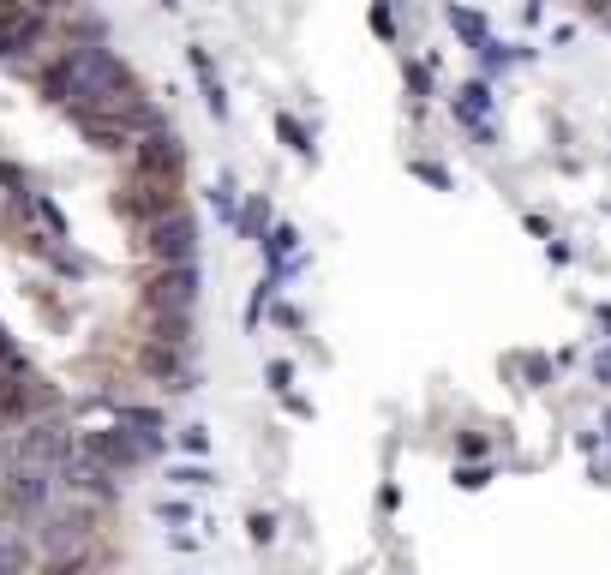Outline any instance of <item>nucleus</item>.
I'll list each match as a JSON object with an SVG mask.
<instances>
[{
    "mask_svg": "<svg viewBox=\"0 0 611 575\" xmlns=\"http://www.w3.org/2000/svg\"><path fill=\"white\" fill-rule=\"evenodd\" d=\"M246 528H252V546H270L276 540V516H252Z\"/></svg>",
    "mask_w": 611,
    "mask_h": 575,
    "instance_id": "4be33fe9",
    "label": "nucleus"
},
{
    "mask_svg": "<svg viewBox=\"0 0 611 575\" xmlns=\"http://www.w3.org/2000/svg\"><path fill=\"white\" fill-rule=\"evenodd\" d=\"M264 258H270V276H288V264L300 258V234L282 222V228H270L264 234Z\"/></svg>",
    "mask_w": 611,
    "mask_h": 575,
    "instance_id": "9d476101",
    "label": "nucleus"
},
{
    "mask_svg": "<svg viewBox=\"0 0 611 575\" xmlns=\"http://www.w3.org/2000/svg\"><path fill=\"white\" fill-rule=\"evenodd\" d=\"M486 108H492V90H486V84H462V96H456V114H462L474 132H486Z\"/></svg>",
    "mask_w": 611,
    "mask_h": 575,
    "instance_id": "f8f14e48",
    "label": "nucleus"
},
{
    "mask_svg": "<svg viewBox=\"0 0 611 575\" xmlns=\"http://www.w3.org/2000/svg\"><path fill=\"white\" fill-rule=\"evenodd\" d=\"M132 168H138V174H156V180H174V186H180V174H186V144H180V132H174V126H156V132H144V138L132 144Z\"/></svg>",
    "mask_w": 611,
    "mask_h": 575,
    "instance_id": "39448f33",
    "label": "nucleus"
},
{
    "mask_svg": "<svg viewBox=\"0 0 611 575\" xmlns=\"http://www.w3.org/2000/svg\"><path fill=\"white\" fill-rule=\"evenodd\" d=\"M72 126H78L96 150H126V156H132V144H138V132H132L120 114H72Z\"/></svg>",
    "mask_w": 611,
    "mask_h": 575,
    "instance_id": "6e6552de",
    "label": "nucleus"
},
{
    "mask_svg": "<svg viewBox=\"0 0 611 575\" xmlns=\"http://www.w3.org/2000/svg\"><path fill=\"white\" fill-rule=\"evenodd\" d=\"M486 480H492V474H486V468H462V474H456V486H468V492H480V486H486Z\"/></svg>",
    "mask_w": 611,
    "mask_h": 575,
    "instance_id": "5701e85b",
    "label": "nucleus"
},
{
    "mask_svg": "<svg viewBox=\"0 0 611 575\" xmlns=\"http://www.w3.org/2000/svg\"><path fill=\"white\" fill-rule=\"evenodd\" d=\"M0 575H24V534L0 522Z\"/></svg>",
    "mask_w": 611,
    "mask_h": 575,
    "instance_id": "4468645a",
    "label": "nucleus"
},
{
    "mask_svg": "<svg viewBox=\"0 0 611 575\" xmlns=\"http://www.w3.org/2000/svg\"><path fill=\"white\" fill-rule=\"evenodd\" d=\"M198 300V264H156L150 288H144V306L156 318H186Z\"/></svg>",
    "mask_w": 611,
    "mask_h": 575,
    "instance_id": "20e7f679",
    "label": "nucleus"
},
{
    "mask_svg": "<svg viewBox=\"0 0 611 575\" xmlns=\"http://www.w3.org/2000/svg\"><path fill=\"white\" fill-rule=\"evenodd\" d=\"M180 450H186V456H210V432H204V426H186V432H180Z\"/></svg>",
    "mask_w": 611,
    "mask_h": 575,
    "instance_id": "6ab92c4d",
    "label": "nucleus"
},
{
    "mask_svg": "<svg viewBox=\"0 0 611 575\" xmlns=\"http://www.w3.org/2000/svg\"><path fill=\"white\" fill-rule=\"evenodd\" d=\"M210 204H216V216H222V222H240V204H234V186H228V180L210 192Z\"/></svg>",
    "mask_w": 611,
    "mask_h": 575,
    "instance_id": "a211bd4d",
    "label": "nucleus"
},
{
    "mask_svg": "<svg viewBox=\"0 0 611 575\" xmlns=\"http://www.w3.org/2000/svg\"><path fill=\"white\" fill-rule=\"evenodd\" d=\"M192 72H198V84H204L210 114L222 120V114H228V96H222V78H216V66H210V54H204V48H192Z\"/></svg>",
    "mask_w": 611,
    "mask_h": 575,
    "instance_id": "9b49d317",
    "label": "nucleus"
},
{
    "mask_svg": "<svg viewBox=\"0 0 611 575\" xmlns=\"http://www.w3.org/2000/svg\"><path fill=\"white\" fill-rule=\"evenodd\" d=\"M276 132H282V144H288V150H300V156L312 150V132H306L294 114H276Z\"/></svg>",
    "mask_w": 611,
    "mask_h": 575,
    "instance_id": "2eb2a0df",
    "label": "nucleus"
},
{
    "mask_svg": "<svg viewBox=\"0 0 611 575\" xmlns=\"http://www.w3.org/2000/svg\"><path fill=\"white\" fill-rule=\"evenodd\" d=\"M156 522H192V510H186L180 498H162V504H156Z\"/></svg>",
    "mask_w": 611,
    "mask_h": 575,
    "instance_id": "412c9836",
    "label": "nucleus"
},
{
    "mask_svg": "<svg viewBox=\"0 0 611 575\" xmlns=\"http://www.w3.org/2000/svg\"><path fill=\"white\" fill-rule=\"evenodd\" d=\"M30 210H36V216H42V228H48V234H54V240H66V216H60V210H54V204H48V198H42V192H30Z\"/></svg>",
    "mask_w": 611,
    "mask_h": 575,
    "instance_id": "f3484780",
    "label": "nucleus"
},
{
    "mask_svg": "<svg viewBox=\"0 0 611 575\" xmlns=\"http://www.w3.org/2000/svg\"><path fill=\"white\" fill-rule=\"evenodd\" d=\"M594 372H600V378H611V354H600V360H594Z\"/></svg>",
    "mask_w": 611,
    "mask_h": 575,
    "instance_id": "b1692460",
    "label": "nucleus"
},
{
    "mask_svg": "<svg viewBox=\"0 0 611 575\" xmlns=\"http://www.w3.org/2000/svg\"><path fill=\"white\" fill-rule=\"evenodd\" d=\"M138 240H144V252H150L156 264H192V258H198V222H192L180 204H174L162 222H150Z\"/></svg>",
    "mask_w": 611,
    "mask_h": 575,
    "instance_id": "7ed1b4c3",
    "label": "nucleus"
},
{
    "mask_svg": "<svg viewBox=\"0 0 611 575\" xmlns=\"http://www.w3.org/2000/svg\"><path fill=\"white\" fill-rule=\"evenodd\" d=\"M108 420L132 426V432H162V414L156 408H132V402H108Z\"/></svg>",
    "mask_w": 611,
    "mask_h": 575,
    "instance_id": "ddd939ff",
    "label": "nucleus"
},
{
    "mask_svg": "<svg viewBox=\"0 0 611 575\" xmlns=\"http://www.w3.org/2000/svg\"><path fill=\"white\" fill-rule=\"evenodd\" d=\"M84 444H90V450H96V456H102V462H108V468L120 474V468H138V462H150V456L162 450V432H132V426H108V432H90Z\"/></svg>",
    "mask_w": 611,
    "mask_h": 575,
    "instance_id": "423d86ee",
    "label": "nucleus"
},
{
    "mask_svg": "<svg viewBox=\"0 0 611 575\" xmlns=\"http://www.w3.org/2000/svg\"><path fill=\"white\" fill-rule=\"evenodd\" d=\"M54 480H60L54 468L12 462V468H6V498H12L18 510H30V516H36V510H48V498H54Z\"/></svg>",
    "mask_w": 611,
    "mask_h": 575,
    "instance_id": "0eeeda50",
    "label": "nucleus"
},
{
    "mask_svg": "<svg viewBox=\"0 0 611 575\" xmlns=\"http://www.w3.org/2000/svg\"><path fill=\"white\" fill-rule=\"evenodd\" d=\"M288 384H294V366H288V360H270V390L288 396Z\"/></svg>",
    "mask_w": 611,
    "mask_h": 575,
    "instance_id": "aec40b11",
    "label": "nucleus"
},
{
    "mask_svg": "<svg viewBox=\"0 0 611 575\" xmlns=\"http://www.w3.org/2000/svg\"><path fill=\"white\" fill-rule=\"evenodd\" d=\"M168 480H174V486H192V492L216 486V474H210V468H198V462H180V468H168Z\"/></svg>",
    "mask_w": 611,
    "mask_h": 575,
    "instance_id": "dca6fc26",
    "label": "nucleus"
},
{
    "mask_svg": "<svg viewBox=\"0 0 611 575\" xmlns=\"http://www.w3.org/2000/svg\"><path fill=\"white\" fill-rule=\"evenodd\" d=\"M174 204H180V186H174V180H156V174H138V168H132L126 186L114 192V210H120L138 234H144L150 222H162Z\"/></svg>",
    "mask_w": 611,
    "mask_h": 575,
    "instance_id": "f03ea898",
    "label": "nucleus"
},
{
    "mask_svg": "<svg viewBox=\"0 0 611 575\" xmlns=\"http://www.w3.org/2000/svg\"><path fill=\"white\" fill-rule=\"evenodd\" d=\"M36 84H42V96H48L54 108H66V114H114L120 96L132 90V72H126V60H120L114 48H102V42H72L60 60H48V66L36 72Z\"/></svg>",
    "mask_w": 611,
    "mask_h": 575,
    "instance_id": "f257e3e1",
    "label": "nucleus"
},
{
    "mask_svg": "<svg viewBox=\"0 0 611 575\" xmlns=\"http://www.w3.org/2000/svg\"><path fill=\"white\" fill-rule=\"evenodd\" d=\"M84 546V522L78 516H54L48 528H42V552L48 558H66V552H78Z\"/></svg>",
    "mask_w": 611,
    "mask_h": 575,
    "instance_id": "1a4fd4ad",
    "label": "nucleus"
}]
</instances>
